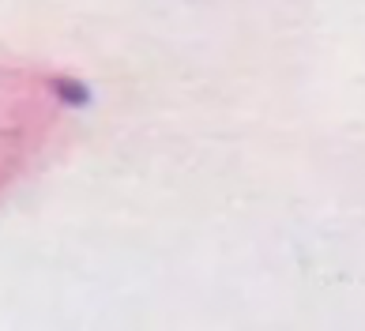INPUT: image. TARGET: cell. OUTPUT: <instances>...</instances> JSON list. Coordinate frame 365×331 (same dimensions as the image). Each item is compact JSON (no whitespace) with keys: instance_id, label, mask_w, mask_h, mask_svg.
<instances>
[{"instance_id":"1","label":"cell","mask_w":365,"mask_h":331,"mask_svg":"<svg viewBox=\"0 0 365 331\" xmlns=\"http://www.w3.org/2000/svg\"><path fill=\"white\" fill-rule=\"evenodd\" d=\"M49 87H53V94H57V98H61L64 106H87V102H91V91H87V87H83V83H79V79L57 76V79L49 83Z\"/></svg>"}]
</instances>
